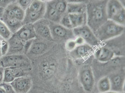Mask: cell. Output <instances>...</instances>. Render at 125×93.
I'll return each mask as SVG.
<instances>
[{"label": "cell", "mask_w": 125, "mask_h": 93, "mask_svg": "<svg viewBox=\"0 0 125 93\" xmlns=\"http://www.w3.org/2000/svg\"><path fill=\"white\" fill-rule=\"evenodd\" d=\"M107 0H90L87 4L86 25L94 32L108 20L106 11Z\"/></svg>", "instance_id": "cell-1"}, {"label": "cell", "mask_w": 125, "mask_h": 93, "mask_svg": "<svg viewBox=\"0 0 125 93\" xmlns=\"http://www.w3.org/2000/svg\"><path fill=\"white\" fill-rule=\"evenodd\" d=\"M124 31L125 26L107 20L94 33L101 43H104L121 36Z\"/></svg>", "instance_id": "cell-2"}, {"label": "cell", "mask_w": 125, "mask_h": 93, "mask_svg": "<svg viewBox=\"0 0 125 93\" xmlns=\"http://www.w3.org/2000/svg\"><path fill=\"white\" fill-rule=\"evenodd\" d=\"M0 66L4 68H21L29 71L31 69V62L24 54L5 55L0 58Z\"/></svg>", "instance_id": "cell-3"}, {"label": "cell", "mask_w": 125, "mask_h": 93, "mask_svg": "<svg viewBox=\"0 0 125 93\" xmlns=\"http://www.w3.org/2000/svg\"><path fill=\"white\" fill-rule=\"evenodd\" d=\"M46 8V3L42 0H34L25 10L23 24H33L44 18Z\"/></svg>", "instance_id": "cell-4"}, {"label": "cell", "mask_w": 125, "mask_h": 93, "mask_svg": "<svg viewBox=\"0 0 125 93\" xmlns=\"http://www.w3.org/2000/svg\"><path fill=\"white\" fill-rule=\"evenodd\" d=\"M108 20L125 26V9L118 0H108L106 7Z\"/></svg>", "instance_id": "cell-5"}, {"label": "cell", "mask_w": 125, "mask_h": 93, "mask_svg": "<svg viewBox=\"0 0 125 93\" xmlns=\"http://www.w3.org/2000/svg\"><path fill=\"white\" fill-rule=\"evenodd\" d=\"M73 31L75 37H81L85 43L94 48L101 43L95 36L94 31L86 24L73 28Z\"/></svg>", "instance_id": "cell-6"}, {"label": "cell", "mask_w": 125, "mask_h": 93, "mask_svg": "<svg viewBox=\"0 0 125 93\" xmlns=\"http://www.w3.org/2000/svg\"><path fill=\"white\" fill-rule=\"evenodd\" d=\"M79 78L83 89L87 92H91L94 89L95 80L93 71L90 66L86 65L81 68Z\"/></svg>", "instance_id": "cell-7"}, {"label": "cell", "mask_w": 125, "mask_h": 93, "mask_svg": "<svg viewBox=\"0 0 125 93\" xmlns=\"http://www.w3.org/2000/svg\"><path fill=\"white\" fill-rule=\"evenodd\" d=\"M49 25L53 40H66L67 41L69 39L75 38L73 29H68L60 23L51 21H50Z\"/></svg>", "instance_id": "cell-8"}, {"label": "cell", "mask_w": 125, "mask_h": 93, "mask_svg": "<svg viewBox=\"0 0 125 93\" xmlns=\"http://www.w3.org/2000/svg\"><path fill=\"white\" fill-rule=\"evenodd\" d=\"M49 24L50 21L44 18L33 23L37 38L39 37L47 41L53 40Z\"/></svg>", "instance_id": "cell-9"}, {"label": "cell", "mask_w": 125, "mask_h": 93, "mask_svg": "<svg viewBox=\"0 0 125 93\" xmlns=\"http://www.w3.org/2000/svg\"><path fill=\"white\" fill-rule=\"evenodd\" d=\"M13 36L24 43L37 38L33 24L31 23L23 24L18 30L13 34Z\"/></svg>", "instance_id": "cell-10"}, {"label": "cell", "mask_w": 125, "mask_h": 93, "mask_svg": "<svg viewBox=\"0 0 125 93\" xmlns=\"http://www.w3.org/2000/svg\"><path fill=\"white\" fill-rule=\"evenodd\" d=\"M10 84L15 93H28L31 90L32 82L31 78L25 75L16 78Z\"/></svg>", "instance_id": "cell-11"}, {"label": "cell", "mask_w": 125, "mask_h": 93, "mask_svg": "<svg viewBox=\"0 0 125 93\" xmlns=\"http://www.w3.org/2000/svg\"><path fill=\"white\" fill-rule=\"evenodd\" d=\"M94 56L99 62H106L111 61L115 56L114 52L110 47L101 44L94 48Z\"/></svg>", "instance_id": "cell-12"}, {"label": "cell", "mask_w": 125, "mask_h": 93, "mask_svg": "<svg viewBox=\"0 0 125 93\" xmlns=\"http://www.w3.org/2000/svg\"><path fill=\"white\" fill-rule=\"evenodd\" d=\"M25 11L16 2L9 4L5 9L3 17H13L23 21L25 16Z\"/></svg>", "instance_id": "cell-13"}, {"label": "cell", "mask_w": 125, "mask_h": 93, "mask_svg": "<svg viewBox=\"0 0 125 93\" xmlns=\"http://www.w3.org/2000/svg\"><path fill=\"white\" fill-rule=\"evenodd\" d=\"M111 84V91L124 92L125 73H115L108 76Z\"/></svg>", "instance_id": "cell-14"}, {"label": "cell", "mask_w": 125, "mask_h": 93, "mask_svg": "<svg viewBox=\"0 0 125 93\" xmlns=\"http://www.w3.org/2000/svg\"><path fill=\"white\" fill-rule=\"evenodd\" d=\"M94 48L86 43L78 45L72 52V56L76 59H83L94 54Z\"/></svg>", "instance_id": "cell-15"}, {"label": "cell", "mask_w": 125, "mask_h": 93, "mask_svg": "<svg viewBox=\"0 0 125 93\" xmlns=\"http://www.w3.org/2000/svg\"><path fill=\"white\" fill-rule=\"evenodd\" d=\"M9 43L8 50L6 55L25 54V43L16 38L14 36L11 37L8 40Z\"/></svg>", "instance_id": "cell-16"}, {"label": "cell", "mask_w": 125, "mask_h": 93, "mask_svg": "<svg viewBox=\"0 0 125 93\" xmlns=\"http://www.w3.org/2000/svg\"><path fill=\"white\" fill-rule=\"evenodd\" d=\"M36 39L32 41L26 54L31 56H37L43 54L47 50L46 44L42 41H37Z\"/></svg>", "instance_id": "cell-17"}, {"label": "cell", "mask_w": 125, "mask_h": 93, "mask_svg": "<svg viewBox=\"0 0 125 93\" xmlns=\"http://www.w3.org/2000/svg\"><path fill=\"white\" fill-rule=\"evenodd\" d=\"M62 16L56 9L52 1L46 3L44 18L50 21L59 23Z\"/></svg>", "instance_id": "cell-18"}, {"label": "cell", "mask_w": 125, "mask_h": 93, "mask_svg": "<svg viewBox=\"0 0 125 93\" xmlns=\"http://www.w3.org/2000/svg\"><path fill=\"white\" fill-rule=\"evenodd\" d=\"M73 29L86 24V14H67Z\"/></svg>", "instance_id": "cell-19"}, {"label": "cell", "mask_w": 125, "mask_h": 93, "mask_svg": "<svg viewBox=\"0 0 125 93\" xmlns=\"http://www.w3.org/2000/svg\"><path fill=\"white\" fill-rule=\"evenodd\" d=\"M2 21L7 25L13 34L18 30L23 25V21L13 17H3Z\"/></svg>", "instance_id": "cell-20"}, {"label": "cell", "mask_w": 125, "mask_h": 93, "mask_svg": "<svg viewBox=\"0 0 125 93\" xmlns=\"http://www.w3.org/2000/svg\"><path fill=\"white\" fill-rule=\"evenodd\" d=\"M87 4L83 3H67L66 14H83L86 12Z\"/></svg>", "instance_id": "cell-21"}, {"label": "cell", "mask_w": 125, "mask_h": 93, "mask_svg": "<svg viewBox=\"0 0 125 93\" xmlns=\"http://www.w3.org/2000/svg\"><path fill=\"white\" fill-rule=\"evenodd\" d=\"M97 88L99 93H105L111 90V84L108 76L101 78L97 83Z\"/></svg>", "instance_id": "cell-22"}, {"label": "cell", "mask_w": 125, "mask_h": 93, "mask_svg": "<svg viewBox=\"0 0 125 93\" xmlns=\"http://www.w3.org/2000/svg\"><path fill=\"white\" fill-rule=\"evenodd\" d=\"M56 66L53 63L45 62L41 67V73L42 75L45 78L49 77L52 76L55 72Z\"/></svg>", "instance_id": "cell-23"}, {"label": "cell", "mask_w": 125, "mask_h": 93, "mask_svg": "<svg viewBox=\"0 0 125 93\" xmlns=\"http://www.w3.org/2000/svg\"><path fill=\"white\" fill-rule=\"evenodd\" d=\"M13 34L5 23L0 20V37L4 40H8L12 36Z\"/></svg>", "instance_id": "cell-24"}, {"label": "cell", "mask_w": 125, "mask_h": 93, "mask_svg": "<svg viewBox=\"0 0 125 93\" xmlns=\"http://www.w3.org/2000/svg\"><path fill=\"white\" fill-rule=\"evenodd\" d=\"M52 2L55 8L59 13L62 15L66 13L67 3L65 0H54Z\"/></svg>", "instance_id": "cell-25"}, {"label": "cell", "mask_w": 125, "mask_h": 93, "mask_svg": "<svg viewBox=\"0 0 125 93\" xmlns=\"http://www.w3.org/2000/svg\"><path fill=\"white\" fill-rule=\"evenodd\" d=\"M16 78L11 67L4 68L3 83H10Z\"/></svg>", "instance_id": "cell-26"}, {"label": "cell", "mask_w": 125, "mask_h": 93, "mask_svg": "<svg viewBox=\"0 0 125 93\" xmlns=\"http://www.w3.org/2000/svg\"><path fill=\"white\" fill-rule=\"evenodd\" d=\"M59 23L61 25H62L64 27H65L68 29H73L72 26L71 25L69 16H68V14L66 13H65V14H64L62 16Z\"/></svg>", "instance_id": "cell-27"}, {"label": "cell", "mask_w": 125, "mask_h": 93, "mask_svg": "<svg viewBox=\"0 0 125 93\" xmlns=\"http://www.w3.org/2000/svg\"><path fill=\"white\" fill-rule=\"evenodd\" d=\"M77 43L75 40V38L69 39L66 41L65 44V47L69 52H71L73 51L77 46Z\"/></svg>", "instance_id": "cell-28"}, {"label": "cell", "mask_w": 125, "mask_h": 93, "mask_svg": "<svg viewBox=\"0 0 125 93\" xmlns=\"http://www.w3.org/2000/svg\"><path fill=\"white\" fill-rule=\"evenodd\" d=\"M34 0H16V2L25 11Z\"/></svg>", "instance_id": "cell-29"}, {"label": "cell", "mask_w": 125, "mask_h": 93, "mask_svg": "<svg viewBox=\"0 0 125 93\" xmlns=\"http://www.w3.org/2000/svg\"><path fill=\"white\" fill-rule=\"evenodd\" d=\"M9 48V43L7 40L2 39L1 42V51L2 56H4L7 55Z\"/></svg>", "instance_id": "cell-30"}, {"label": "cell", "mask_w": 125, "mask_h": 93, "mask_svg": "<svg viewBox=\"0 0 125 93\" xmlns=\"http://www.w3.org/2000/svg\"><path fill=\"white\" fill-rule=\"evenodd\" d=\"M0 85L4 88L7 93H15L10 83H2L0 84Z\"/></svg>", "instance_id": "cell-31"}, {"label": "cell", "mask_w": 125, "mask_h": 93, "mask_svg": "<svg viewBox=\"0 0 125 93\" xmlns=\"http://www.w3.org/2000/svg\"><path fill=\"white\" fill-rule=\"evenodd\" d=\"M67 3H83L87 4L89 0H65Z\"/></svg>", "instance_id": "cell-32"}, {"label": "cell", "mask_w": 125, "mask_h": 93, "mask_svg": "<svg viewBox=\"0 0 125 93\" xmlns=\"http://www.w3.org/2000/svg\"><path fill=\"white\" fill-rule=\"evenodd\" d=\"M13 0H0V6L5 8L12 2Z\"/></svg>", "instance_id": "cell-33"}, {"label": "cell", "mask_w": 125, "mask_h": 93, "mask_svg": "<svg viewBox=\"0 0 125 93\" xmlns=\"http://www.w3.org/2000/svg\"><path fill=\"white\" fill-rule=\"evenodd\" d=\"M75 40L78 46L83 44L84 43H85L83 39L80 37H75Z\"/></svg>", "instance_id": "cell-34"}, {"label": "cell", "mask_w": 125, "mask_h": 93, "mask_svg": "<svg viewBox=\"0 0 125 93\" xmlns=\"http://www.w3.org/2000/svg\"><path fill=\"white\" fill-rule=\"evenodd\" d=\"M4 68L0 66V84L3 82V76H4Z\"/></svg>", "instance_id": "cell-35"}, {"label": "cell", "mask_w": 125, "mask_h": 93, "mask_svg": "<svg viewBox=\"0 0 125 93\" xmlns=\"http://www.w3.org/2000/svg\"><path fill=\"white\" fill-rule=\"evenodd\" d=\"M5 8L4 7L0 6V20H2L4 14Z\"/></svg>", "instance_id": "cell-36"}, {"label": "cell", "mask_w": 125, "mask_h": 93, "mask_svg": "<svg viewBox=\"0 0 125 93\" xmlns=\"http://www.w3.org/2000/svg\"><path fill=\"white\" fill-rule=\"evenodd\" d=\"M0 93H7L4 88L0 85Z\"/></svg>", "instance_id": "cell-37"}, {"label": "cell", "mask_w": 125, "mask_h": 93, "mask_svg": "<svg viewBox=\"0 0 125 93\" xmlns=\"http://www.w3.org/2000/svg\"><path fill=\"white\" fill-rule=\"evenodd\" d=\"M120 3L125 7V0H118Z\"/></svg>", "instance_id": "cell-38"}, {"label": "cell", "mask_w": 125, "mask_h": 93, "mask_svg": "<svg viewBox=\"0 0 125 93\" xmlns=\"http://www.w3.org/2000/svg\"><path fill=\"white\" fill-rule=\"evenodd\" d=\"M2 39L0 37V58L2 56V54H1V42Z\"/></svg>", "instance_id": "cell-39"}, {"label": "cell", "mask_w": 125, "mask_h": 93, "mask_svg": "<svg viewBox=\"0 0 125 93\" xmlns=\"http://www.w3.org/2000/svg\"><path fill=\"white\" fill-rule=\"evenodd\" d=\"M105 93H124V92H116V91H109Z\"/></svg>", "instance_id": "cell-40"}, {"label": "cell", "mask_w": 125, "mask_h": 93, "mask_svg": "<svg viewBox=\"0 0 125 93\" xmlns=\"http://www.w3.org/2000/svg\"><path fill=\"white\" fill-rule=\"evenodd\" d=\"M43 1L46 2V3H48V2H51L54 0H42Z\"/></svg>", "instance_id": "cell-41"}, {"label": "cell", "mask_w": 125, "mask_h": 93, "mask_svg": "<svg viewBox=\"0 0 125 93\" xmlns=\"http://www.w3.org/2000/svg\"><path fill=\"white\" fill-rule=\"evenodd\" d=\"M90 0H89V1H90Z\"/></svg>", "instance_id": "cell-42"}, {"label": "cell", "mask_w": 125, "mask_h": 93, "mask_svg": "<svg viewBox=\"0 0 125 93\" xmlns=\"http://www.w3.org/2000/svg\"></svg>", "instance_id": "cell-43"}, {"label": "cell", "mask_w": 125, "mask_h": 93, "mask_svg": "<svg viewBox=\"0 0 125 93\" xmlns=\"http://www.w3.org/2000/svg\"></svg>", "instance_id": "cell-44"}]
</instances>
